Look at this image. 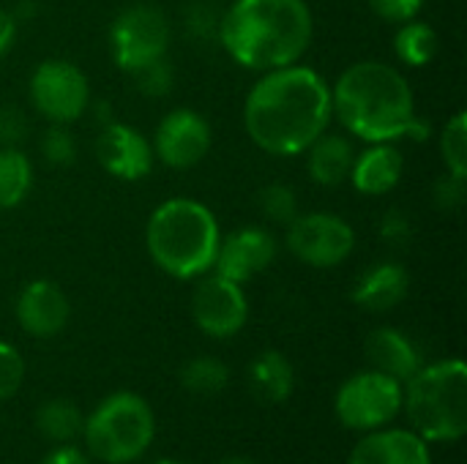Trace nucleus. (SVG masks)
I'll list each match as a JSON object with an SVG mask.
<instances>
[{"mask_svg": "<svg viewBox=\"0 0 467 464\" xmlns=\"http://www.w3.org/2000/svg\"><path fill=\"white\" fill-rule=\"evenodd\" d=\"M331 120V85L298 63L263 71L244 101V129L271 156H301Z\"/></svg>", "mask_w": 467, "mask_h": 464, "instance_id": "f257e3e1", "label": "nucleus"}, {"mask_svg": "<svg viewBox=\"0 0 467 464\" xmlns=\"http://www.w3.org/2000/svg\"><path fill=\"white\" fill-rule=\"evenodd\" d=\"M315 36L306 0H233L219 22V41L227 55L249 71L293 66Z\"/></svg>", "mask_w": 467, "mask_h": 464, "instance_id": "f03ea898", "label": "nucleus"}, {"mask_svg": "<svg viewBox=\"0 0 467 464\" xmlns=\"http://www.w3.org/2000/svg\"><path fill=\"white\" fill-rule=\"evenodd\" d=\"M334 118L364 142H397L416 118V98L408 77L380 60L348 66L331 88Z\"/></svg>", "mask_w": 467, "mask_h": 464, "instance_id": "7ed1b4c3", "label": "nucleus"}, {"mask_svg": "<svg viewBox=\"0 0 467 464\" xmlns=\"http://www.w3.org/2000/svg\"><path fill=\"white\" fill-rule=\"evenodd\" d=\"M222 230L211 208L192 197L161 202L145 227L150 260L172 279H200L213 271Z\"/></svg>", "mask_w": 467, "mask_h": 464, "instance_id": "20e7f679", "label": "nucleus"}, {"mask_svg": "<svg viewBox=\"0 0 467 464\" xmlns=\"http://www.w3.org/2000/svg\"><path fill=\"white\" fill-rule=\"evenodd\" d=\"M405 407L427 443H457L467 432V366L460 358L421 366L408 380Z\"/></svg>", "mask_w": 467, "mask_h": 464, "instance_id": "39448f33", "label": "nucleus"}, {"mask_svg": "<svg viewBox=\"0 0 467 464\" xmlns=\"http://www.w3.org/2000/svg\"><path fill=\"white\" fill-rule=\"evenodd\" d=\"M88 451L107 464H129L140 459L156 435V418L150 405L131 394H109L82 424Z\"/></svg>", "mask_w": 467, "mask_h": 464, "instance_id": "423d86ee", "label": "nucleus"}, {"mask_svg": "<svg viewBox=\"0 0 467 464\" xmlns=\"http://www.w3.org/2000/svg\"><path fill=\"white\" fill-rule=\"evenodd\" d=\"M170 22L167 14L150 3L123 8L109 25V52L120 71L134 74L142 66L167 57Z\"/></svg>", "mask_w": 467, "mask_h": 464, "instance_id": "0eeeda50", "label": "nucleus"}, {"mask_svg": "<svg viewBox=\"0 0 467 464\" xmlns=\"http://www.w3.org/2000/svg\"><path fill=\"white\" fill-rule=\"evenodd\" d=\"M30 104L49 123L68 126L90 107V82L71 60H41L30 77Z\"/></svg>", "mask_w": 467, "mask_h": 464, "instance_id": "6e6552de", "label": "nucleus"}, {"mask_svg": "<svg viewBox=\"0 0 467 464\" xmlns=\"http://www.w3.org/2000/svg\"><path fill=\"white\" fill-rule=\"evenodd\" d=\"M334 407L348 429L356 432L380 429L402 410V383H397L394 377L378 369L358 372L342 383Z\"/></svg>", "mask_w": 467, "mask_h": 464, "instance_id": "1a4fd4ad", "label": "nucleus"}, {"mask_svg": "<svg viewBox=\"0 0 467 464\" xmlns=\"http://www.w3.org/2000/svg\"><path fill=\"white\" fill-rule=\"evenodd\" d=\"M287 252L312 268L342 265L356 249V230L337 213H298L287 224Z\"/></svg>", "mask_w": 467, "mask_h": 464, "instance_id": "9d476101", "label": "nucleus"}, {"mask_svg": "<svg viewBox=\"0 0 467 464\" xmlns=\"http://www.w3.org/2000/svg\"><path fill=\"white\" fill-rule=\"evenodd\" d=\"M194 325L213 339H230L244 331L249 320V301L238 282H230L219 273L200 276L192 295Z\"/></svg>", "mask_w": 467, "mask_h": 464, "instance_id": "9b49d317", "label": "nucleus"}, {"mask_svg": "<svg viewBox=\"0 0 467 464\" xmlns=\"http://www.w3.org/2000/svg\"><path fill=\"white\" fill-rule=\"evenodd\" d=\"M150 148L161 164L172 170H189L211 150V123L189 107L170 109L159 120Z\"/></svg>", "mask_w": 467, "mask_h": 464, "instance_id": "f8f14e48", "label": "nucleus"}, {"mask_svg": "<svg viewBox=\"0 0 467 464\" xmlns=\"http://www.w3.org/2000/svg\"><path fill=\"white\" fill-rule=\"evenodd\" d=\"M96 159L104 167V172L126 183L148 178L156 161L150 142L134 126L118 120L101 126L96 139Z\"/></svg>", "mask_w": 467, "mask_h": 464, "instance_id": "ddd939ff", "label": "nucleus"}, {"mask_svg": "<svg viewBox=\"0 0 467 464\" xmlns=\"http://www.w3.org/2000/svg\"><path fill=\"white\" fill-rule=\"evenodd\" d=\"M279 243L265 227H238L219 241L213 273L230 282H249L276 260Z\"/></svg>", "mask_w": 467, "mask_h": 464, "instance_id": "4468645a", "label": "nucleus"}, {"mask_svg": "<svg viewBox=\"0 0 467 464\" xmlns=\"http://www.w3.org/2000/svg\"><path fill=\"white\" fill-rule=\"evenodd\" d=\"M68 317H71L68 298L55 282L36 279L22 287L16 298V320L27 336H36V339L57 336L66 328Z\"/></svg>", "mask_w": 467, "mask_h": 464, "instance_id": "2eb2a0df", "label": "nucleus"}, {"mask_svg": "<svg viewBox=\"0 0 467 464\" xmlns=\"http://www.w3.org/2000/svg\"><path fill=\"white\" fill-rule=\"evenodd\" d=\"M348 464H432L430 446L421 435L408 429L369 432L350 454Z\"/></svg>", "mask_w": 467, "mask_h": 464, "instance_id": "dca6fc26", "label": "nucleus"}, {"mask_svg": "<svg viewBox=\"0 0 467 464\" xmlns=\"http://www.w3.org/2000/svg\"><path fill=\"white\" fill-rule=\"evenodd\" d=\"M402 170H405L402 153L391 142H372L367 150L356 153L348 180L353 183L356 191L367 197H380L400 186Z\"/></svg>", "mask_w": 467, "mask_h": 464, "instance_id": "f3484780", "label": "nucleus"}, {"mask_svg": "<svg viewBox=\"0 0 467 464\" xmlns=\"http://www.w3.org/2000/svg\"><path fill=\"white\" fill-rule=\"evenodd\" d=\"M410 276L400 263H375L353 284V304L364 312H389L408 298Z\"/></svg>", "mask_w": 467, "mask_h": 464, "instance_id": "a211bd4d", "label": "nucleus"}, {"mask_svg": "<svg viewBox=\"0 0 467 464\" xmlns=\"http://www.w3.org/2000/svg\"><path fill=\"white\" fill-rule=\"evenodd\" d=\"M367 358L378 372L394 377L397 383H408L424 366L421 350L413 345L408 334L397 328L372 331L367 339Z\"/></svg>", "mask_w": 467, "mask_h": 464, "instance_id": "6ab92c4d", "label": "nucleus"}, {"mask_svg": "<svg viewBox=\"0 0 467 464\" xmlns=\"http://www.w3.org/2000/svg\"><path fill=\"white\" fill-rule=\"evenodd\" d=\"M306 172L317 186L334 189L342 186L350 178L353 161H356V148L350 137L345 134H328L323 131L306 150Z\"/></svg>", "mask_w": 467, "mask_h": 464, "instance_id": "aec40b11", "label": "nucleus"}, {"mask_svg": "<svg viewBox=\"0 0 467 464\" xmlns=\"http://www.w3.org/2000/svg\"><path fill=\"white\" fill-rule=\"evenodd\" d=\"M249 383H252V391H254L257 399H263L268 405H279V402H285L293 394L296 375H293L290 361L282 353L265 350V353H260L252 361Z\"/></svg>", "mask_w": 467, "mask_h": 464, "instance_id": "412c9836", "label": "nucleus"}, {"mask_svg": "<svg viewBox=\"0 0 467 464\" xmlns=\"http://www.w3.org/2000/svg\"><path fill=\"white\" fill-rule=\"evenodd\" d=\"M438 49H441V38H438L435 27L421 22L419 16L402 22L394 33V52L410 68H421V66L432 63Z\"/></svg>", "mask_w": 467, "mask_h": 464, "instance_id": "4be33fe9", "label": "nucleus"}, {"mask_svg": "<svg viewBox=\"0 0 467 464\" xmlns=\"http://www.w3.org/2000/svg\"><path fill=\"white\" fill-rule=\"evenodd\" d=\"M33 189V164L19 148H0V208L11 211Z\"/></svg>", "mask_w": 467, "mask_h": 464, "instance_id": "5701e85b", "label": "nucleus"}, {"mask_svg": "<svg viewBox=\"0 0 467 464\" xmlns=\"http://www.w3.org/2000/svg\"><path fill=\"white\" fill-rule=\"evenodd\" d=\"M82 413L68 399H49L36 413V427L47 440L68 443L82 432Z\"/></svg>", "mask_w": 467, "mask_h": 464, "instance_id": "b1692460", "label": "nucleus"}, {"mask_svg": "<svg viewBox=\"0 0 467 464\" xmlns=\"http://www.w3.org/2000/svg\"><path fill=\"white\" fill-rule=\"evenodd\" d=\"M230 380V369L213 356H197L181 369V386L192 394L211 397L219 394Z\"/></svg>", "mask_w": 467, "mask_h": 464, "instance_id": "393cba45", "label": "nucleus"}, {"mask_svg": "<svg viewBox=\"0 0 467 464\" xmlns=\"http://www.w3.org/2000/svg\"><path fill=\"white\" fill-rule=\"evenodd\" d=\"M441 159L446 172L467 180V115L457 112L441 131Z\"/></svg>", "mask_w": 467, "mask_h": 464, "instance_id": "a878e982", "label": "nucleus"}, {"mask_svg": "<svg viewBox=\"0 0 467 464\" xmlns=\"http://www.w3.org/2000/svg\"><path fill=\"white\" fill-rule=\"evenodd\" d=\"M257 205H260V213L263 219L268 222H276V224H290L296 216H298V197L290 186L285 183H268L260 197H257Z\"/></svg>", "mask_w": 467, "mask_h": 464, "instance_id": "bb28decb", "label": "nucleus"}, {"mask_svg": "<svg viewBox=\"0 0 467 464\" xmlns=\"http://www.w3.org/2000/svg\"><path fill=\"white\" fill-rule=\"evenodd\" d=\"M38 150L52 167H68L77 161V142L63 123H49V129L38 139Z\"/></svg>", "mask_w": 467, "mask_h": 464, "instance_id": "cd10ccee", "label": "nucleus"}, {"mask_svg": "<svg viewBox=\"0 0 467 464\" xmlns=\"http://www.w3.org/2000/svg\"><path fill=\"white\" fill-rule=\"evenodd\" d=\"M131 77H134L140 93H145V96H150V98L167 96V93L172 90V85H175V71H172V63H170L167 57H159V60H153V63L142 66V68L134 71Z\"/></svg>", "mask_w": 467, "mask_h": 464, "instance_id": "c85d7f7f", "label": "nucleus"}, {"mask_svg": "<svg viewBox=\"0 0 467 464\" xmlns=\"http://www.w3.org/2000/svg\"><path fill=\"white\" fill-rule=\"evenodd\" d=\"M25 380V361L8 342H0V402L11 399Z\"/></svg>", "mask_w": 467, "mask_h": 464, "instance_id": "c756f323", "label": "nucleus"}, {"mask_svg": "<svg viewBox=\"0 0 467 464\" xmlns=\"http://www.w3.org/2000/svg\"><path fill=\"white\" fill-rule=\"evenodd\" d=\"M27 129L30 120L19 107L14 104L0 107V148H19V142L27 137Z\"/></svg>", "mask_w": 467, "mask_h": 464, "instance_id": "7c9ffc66", "label": "nucleus"}, {"mask_svg": "<svg viewBox=\"0 0 467 464\" xmlns=\"http://www.w3.org/2000/svg\"><path fill=\"white\" fill-rule=\"evenodd\" d=\"M465 178H457V175L446 172V175H441V178L435 180V186H432V200H435V205H438L441 211H457V208H462V202H465Z\"/></svg>", "mask_w": 467, "mask_h": 464, "instance_id": "2f4dec72", "label": "nucleus"}, {"mask_svg": "<svg viewBox=\"0 0 467 464\" xmlns=\"http://www.w3.org/2000/svg\"><path fill=\"white\" fill-rule=\"evenodd\" d=\"M367 3L380 19L397 22V25H402L408 19H416L421 14V8H424V0H367Z\"/></svg>", "mask_w": 467, "mask_h": 464, "instance_id": "473e14b6", "label": "nucleus"}, {"mask_svg": "<svg viewBox=\"0 0 467 464\" xmlns=\"http://www.w3.org/2000/svg\"><path fill=\"white\" fill-rule=\"evenodd\" d=\"M380 235L389 246H408L413 238V224L408 213L402 211H389L380 222Z\"/></svg>", "mask_w": 467, "mask_h": 464, "instance_id": "72a5a7b5", "label": "nucleus"}, {"mask_svg": "<svg viewBox=\"0 0 467 464\" xmlns=\"http://www.w3.org/2000/svg\"><path fill=\"white\" fill-rule=\"evenodd\" d=\"M16 41V16L0 8V55H5Z\"/></svg>", "mask_w": 467, "mask_h": 464, "instance_id": "f704fd0d", "label": "nucleus"}, {"mask_svg": "<svg viewBox=\"0 0 467 464\" xmlns=\"http://www.w3.org/2000/svg\"><path fill=\"white\" fill-rule=\"evenodd\" d=\"M41 464H90V462H88V457H85L79 449H74V446H60V449H55L52 454H47Z\"/></svg>", "mask_w": 467, "mask_h": 464, "instance_id": "c9c22d12", "label": "nucleus"}, {"mask_svg": "<svg viewBox=\"0 0 467 464\" xmlns=\"http://www.w3.org/2000/svg\"><path fill=\"white\" fill-rule=\"evenodd\" d=\"M430 123L427 120H421L419 115L408 123V129H405V137L402 139H413V142H427L430 139Z\"/></svg>", "mask_w": 467, "mask_h": 464, "instance_id": "e433bc0d", "label": "nucleus"}, {"mask_svg": "<svg viewBox=\"0 0 467 464\" xmlns=\"http://www.w3.org/2000/svg\"><path fill=\"white\" fill-rule=\"evenodd\" d=\"M219 464H254L252 459H244V457H230V459H222Z\"/></svg>", "mask_w": 467, "mask_h": 464, "instance_id": "4c0bfd02", "label": "nucleus"}, {"mask_svg": "<svg viewBox=\"0 0 467 464\" xmlns=\"http://www.w3.org/2000/svg\"><path fill=\"white\" fill-rule=\"evenodd\" d=\"M156 464H183V462H175V459H161V462Z\"/></svg>", "mask_w": 467, "mask_h": 464, "instance_id": "58836bf2", "label": "nucleus"}]
</instances>
